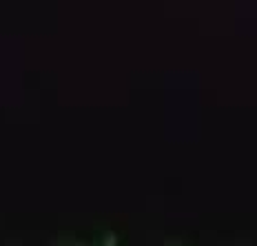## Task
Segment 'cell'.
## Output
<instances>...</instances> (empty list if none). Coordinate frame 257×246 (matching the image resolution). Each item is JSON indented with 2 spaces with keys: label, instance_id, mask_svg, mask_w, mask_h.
I'll return each instance as SVG.
<instances>
[{
  "label": "cell",
  "instance_id": "6da1fadb",
  "mask_svg": "<svg viewBox=\"0 0 257 246\" xmlns=\"http://www.w3.org/2000/svg\"><path fill=\"white\" fill-rule=\"evenodd\" d=\"M115 244V237L113 235H109V237H106V246H113Z\"/></svg>",
  "mask_w": 257,
  "mask_h": 246
}]
</instances>
